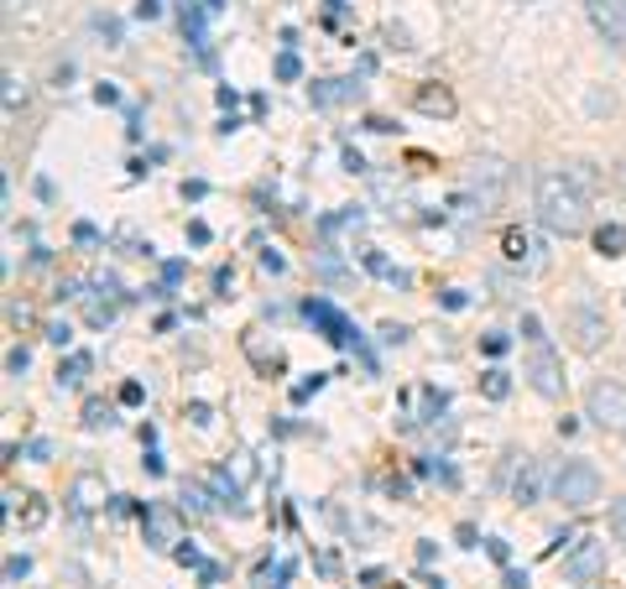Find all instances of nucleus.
I'll use <instances>...</instances> for the list:
<instances>
[{"label":"nucleus","instance_id":"1","mask_svg":"<svg viewBox=\"0 0 626 589\" xmlns=\"http://www.w3.org/2000/svg\"><path fill=\"white\" fill-rule=\"evenodd\" d=\"M538 225H543L548 236L559 240H574L585 236L590 225V198H585V183L569 173H543L538 177Z\"/></svg>","mask_w":626,"mask_h":589},{"label":"nucleus","instance_id":"2","mask_svg":"<svg viewBox=\"0 0 626 589\" xmlns=\"http://www.w3.org/2000/svg\"><path fill=\"white\" fill-rule=\"evenodd\" d=\"M522 345H528V366H522V375L532 381V392L538 396H564V360H559V350H553V339L543 335V318L538 314H522Z\"/></svg>","mask_w":626,"mask_h":589},{"label":"nucleus","instance_id":"3","mask_svg":"<svg viewBox=\"0 0 626 589\" xmlns=\"http://www.w3.org/2000/svg\"><path fill=\"white\" fill-rule=\"evenodd\" d=\"M548 486H553V501L569 506V511H585V506L601 501V470H595L590 459H564Z\"/></svg>","mask_w":626,"mask_h":589},{"label":"nucleus","instance_id":"4","mask_svg":"<svg viewBox=\"0 0 626 589\" xmlns=\"http://www.w3.org/2000/svg\"><path fill=\"white\" fill-rule=\"evenodd\" d=\"M585 417L601 433H616V438H626V386H622V381H595V386H590V396H585Z\"/></svg>","mask_w":626,"mask_h":589},{"label":"nucleus","instance_id":"5","mask_svg":"<svg viewBox=\"0 0 626 589\" xmlns=\"http://www.w3.org/2000/svg\"><path fill=\"white\" fill-rule=\"evenodd\" d=\"M564 329H569V345L580 355H595L601 345L611 339V329H606V314L590 303V297H580L574 308H569V318H564Z\"/></svg>","mask_w":626,"mask_h":589},{"label":"nucleus","instance_id":"6","mask_svg":"<svg viewBox=\"0 0 626 589\" xmlns=\"http://www.w3.org/2000/svg\"><path fill=\"white\" fill-rule=\"evenodd\" d=\"M507 162L501 157H481L475 167H470V194H475V215H490L496 204H501V194H507Z\"/></svg>","mask_w":626,"mask_h":589},{"label":"nucleus","instance_id":"7","mask_svg":"<svg viewBox=\"0 0 626 589\" xmlns=\"http://www.w3.org/2000/svg\"><path fill=\"white\" fill-rule=\"evenodd\" d=\"M585 17L611 47L626 42V0H585Z\"/></svg>","mask_w":626,"mask_h":589},{"label":"nucleus","instance_id":"8","mask_svg":"<svg viewBox=\"0 0 626 589\" xmlns=\"http://www.w3.org/2000/svg\"><path fill=\"white\" fill-rule=\"evenodd\" d=\"M303 314H309L313 324L324 329V339H334V345H345V350H350V345H360V335L350 329V318H345V314H334L330 303H303Z\"/></svg>","mask_w":626,"mask_h":589},{"label":"nucleus","instance_id":"9","mask_svg":"<svg viewBox=\"0 0 626 589\" xmlns=\"http://www.w3.org/2000/svg\"><path fill=\"white\" fill-rule=\"evenodd\" d=\"M601 569H606V548H601L595 537H585V543H580V548L564 558V574H569V579H595Z\"/></svg>","mask_w":626,"mask_h":589},{"label":"nucleus","instance_id":"10","mask_svg":"<svg viewBox=\"0 0 626 589\" xmlns=\"http://www.w3.org/2000/svg\"><path fill=\"white\" fill-rule=\"evenodd\" d=\"M177 17H183V37L194 42L198 58L209 63V32H204V17H209V11H204V0H183V6H177Z\"/></svg>","mask_w":626,"mask_h":589},{"label":"nucleus","instance_id":"11","mask_svg":"<svg viewBox=\"0 0 626 589\" xmlns=\"http://www.w3.org/2000/svg\"><path fill=\"white\" fill-rule=\"evenodd\" d=\"M412 105H418L423 116H444V120L454 116V95L444 89V84H439V89H433V84H423V89L412 95Z\"/></svg>","mask_w":626,"mask_h":589},{"label":"nucleus","instance_id":"12","mask_svg":"<svg viewBox=\"0 0 626 589\" xmlns=\"http://www.w3.org/2000/svg\"><path fill=\"white\" fill-rule=\"evenodd\" d=\"M507 255L511 261H522V266H543V255H538V246H532V236H522V230H507Z\"/></svg>","mask_w":626,"mask_h":589},{"label":"nucleus","instance_id":"13","mask_svg":"<svg viewBox=\"0 0 626 589\" xmlns=\"http://www.w3.org/2000/svg\"><path fill=\"white\" fill-rule=\"evenodd\" d=\"M595 251L601 255H626V230L622 225H601V230H595Z\"/></svg>","mask_w":626,"mask_h":589},{"label":"nucleus","instance_id":"14","mask_svg":"<svg viewBox=\"0 0 626 589\" xmlns=\"http://www.w3.org/2000/svg\"><path fill=\"white\" fill-rule=\"evenodd\" d=\"M147 527H152V548H168V543H173V516H168V511H147Z\"/></svg>","mask_w":626,"mask_h":589},{"label":"nucleus","instance_id":"15","mask_svg":"<svg viewBox=\"0 0 626 589\" xmlns=\"http://www.w3.org/2000/svg\"><path fill=\"white\" fill-rule=\"evenodd\" d=\"M538 491H543V475H538V465H528V470L517 475V501H522V506H532V501H538Z\"/></svg>","mask_w":626,"mask_h":589},{"label":"nucleus","instance_id":"16","mask_svg":"<svg viewBox=\"0 0 626 589\" xmlns=\"http://www.w3.org/2000/svg\"><path fill=\"white\" fill-rule=\"evenodd\" d=\"M110 423H116V407H110V402H84V428H110Z\"/></svg>","mask_w":626,"mask_h":589},{"label":"nucleus","instance_id":"17","mask_svg":"<svg viewBox=\"0 0 626 589\" xmlns=\"http://www.w3.org/2000/svg\"><path fill=\"white\" fill-rule=\"evenodd\" d=\"M481 392H486L490 402H507V392H511V375H507V371H486V381H481Z\"/></svg>","mask_w":626,"mask_h":589},{"label":"nucleus","instance_id":"18","mask_svg":"<svg viewBox=\"0 0 626 589\" xmlns=\"http://www.w3.org/2000/svg\"><path fill=\"white\" fill-rule=\"evenodd\" d=\"M74 506H78V511L99 506V480H95V475H84V480L74 486Z\"/></svg>","mask_w":626,"mask_h":589},{"label":"nucleus","instance_id":"19","mask_svg":"<svg viewBox=\"0 0 626 589\" xmlns=\"http://www.w3.org/2000/svg\"><path fill=\"white\" fill-rule=\"evenodd\" d=\"M84 371H89V355H74L68 366H58V386H78V381H84Z\"/></svg>","mask_w":626,"mask_h":589},{"label":"nucleus","instance_id":"20","mask_svg":"<svg viewBox=\"0 0 626 589\" xmlns=\"http://www.w3.org/2000/svg\"><path fill=\"white\" fill-rule=\"evenodd\" d=\"M183 511L188 516H209V495L198 491V486H183Z\"/></svg>","mask_w":626,"mask_h":589},{"label":"nucleus","instance_id":"21","mask_svg":"<svg viewBox=\"0 0 626 589\" xmlns=\"http://www.w3.org/2000/svg\"><path fill=\"white\" fill-rule=\"evenodd\" d=\"M95 32L105 37V47H120V21L116 17H95Z\"/></svg>","mask_w":626,"mask_h":589},{"label":"nucleus","instance_id":"22","mask_svg":"<svg viewBox=\"0 0 626 589\" xmlns=\"http://www.w3.org/2000/svg\"><path fill=\"white\" fill-rule=\"evenodd\" d=\"M611 532H616V543L626 548V495L616 501V506H611Z\"/></svg>","mask_w":626,"mask_h":589},{"label":"nucleus","instance_id":"23","mask_svg":"<svg viewBox=\"0 0 626 589\" xmlns=\"http://www.w3.org/2000/svg\"><path fill=\"white\" fill-rule=\"evenodd\" d=\"M17 105H26V89H21L17 74H6V110H17Z\"/></svg>","mask_w":626,"mask_h":589},{"label":"nucleus","instance_id":"24","mask_svg":"<svg viewBox=\"0 0 626 589\" xmlns=\"http://www.w3.org/2000/svg\"><path fill=\"white\" fill-rule=\"evenodd\" d=\"M298 74H303L298 53H282V58H277V79H298Z\"/></svg>","mask_w":626,"mask_h":589},{"label":"nucleus","instance_id":"25","mask_svg":"<svg viewBox=\"0 0 626 589\" xmlns=\"http://www.w3.org/2000/svg\"><path fill=\"white\" fill-rule=\"evenodd\" d=\"M141 396H147L141 392V381H126V386H120V402H126V407H137Z\"/></svg>","mask_w":626,"mask_h":589},{"label":"nucleus","instance_id":"26","mask_svg":"<svg viewBox=\"0 0 626 589\" xmlns=\"http://www.w3.org/2000/svg\"><path fill=\"white\" fill-rule=\"evenodd\" d=\"M6 366H11V375H21L26 366H32V355H26V350H11V355H6Z\"/></svg>","mask_w":626,"mask_h":589},{"label":"nucleus","instance_id":"27","mask_svg":"<svg viewBox=\"0 0 626 589\" xmlns=\"http://www.w3.org/2000/svg\"><path fill=\"white\" fill-rule=\"evenodd\" d=\"M137 17L141 21H156V17H162V0H137Z\"/></svg>","mask_w":626,"mask_h":589},{"label":"nucleus","instance_id":"28","mask_svg":"<svg viewBox=\"0 0 626 589\" xmlns=\"http://www.w3.org/2000/svg\"><path fill=\"white\" fill-rule=\"evenodd\" d=\"M95 99H99V105H120V95H116V84H99V89H95Z\"/></svg>","mask_w":626,"mask_h":589},{"label":"nucleus","instance_id":"29","mask_svg":"<svg viewBox=\"0 0 626 589\" xmlns=\"http://www.w3.org/2000/svg\"><path fill=\"white\" fill-rule=\"evenodd\" d=\"M47 339H53V345H68V339H74V329H68V324H53V329H47Z\"/></svg>","mask_w":626,"mask_h":589},{"label":"nucleus","instance_id":"30","mask_svg":"<svg viewBox=\"0 0 626 589\" xmlns=\"http://www.w3.org/2000/svg\"><path fill=\"white\" fill-rule=\"evenodd\" d=\"M381 339H387V345H402V339H408V329H402V324H387V329H381Z\"/></svg>","mask_w":626,"mask_h":589},{"label":"nucleus","instance_id":"31","mask_svg":"<svg viewBox=\"0 0 626 589\" xmlns=\"http://www.w3.org/2000/svg\"><path fill=\"white\" fill-rule=\"evenodd\" d=\"M481 345H486V355H501V350H507V335H486Z\"/></svg>","mask_w":626,"mask_h":589},{"label":"nucleus","instance_id":"32","mask_svg":"<svg viewBox=\"0 0 626 589\" xmlns=\"http://www.w3.org/2000/svg\"><path fill=\"white\" fill-rule=\"evenodd\" d=\"M188 240H194V246H204V240H209V225H198V219H194V225H188Z\"/></svg>","mask_w":626,"mask_h":589},{"label":"nucleus","instance_id":"33","mask_svg":"<svg viewBox=\"0 0 626 589\" xmlns=\"http://www.w3.org/2000/svg\"><path fill=\"white\" fill-rule=\"evenodd\" d=\"M26 454H32V459H53V444H42L37 438V444H26Z\"/></svg>","mask_w":626,"mask_h":589},{"label":"nucleus","instance_id":"34","mask_svg":"<svg viewBox=\"0 0 626 589\" xmlns=\"http://www.w3.org/2000/svg\"><path fill=\"white\" fill-rule=\"evenodd\" d=\"M219 6H225V0H204V11H209V17H219Z\"/></svg>","mask_w":626,"mask_h":589}]
</instances>
